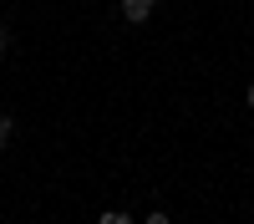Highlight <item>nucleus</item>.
<instances>
[{
    "mask_svg": "<svg viewBox=\"0 0 254 224\" xmlns=\"http://www.w3.org/2000/svg\"><path fill=\"white\" fill-rule=\"evenodd\" d=\"M5 56H10V31L0 26V61H5Z\"/></svg>",
    "mask_w": 254,
    "mask_h": 224,
    "instance_id": "5",
    "label": "nucleus"
},
{
    "mask_svg": "<svg viewBox=\"0 0 254 224\" xmlns=\"http://www.w3.org/2000/svg\"><path fill=\"white\" fill-rule=\"evenodd\" d=\"M142 224H173V214H163V209H153V214H147Z\"/></svg>",
    "mask_w": 254,
    "mask_h": 224,
    "instance_id": "4",
    "label": "nucleus"
},
{
    "mask_svg": "<svg viewBox=\"0 0 254 224\" xmlns=\"http://www.w3.org/2000/svg\"><path fill=\"white\" fill-rule=\"evenodd\" d=\"M153 5H163V0H153Z\"/></svg>",
    "mask_w": 254,
    "mask_h": 224,
    "instance_id": "7",
    "label": "nucleus"
},
{
    "mask_svg": "<svg viewBox=\"0 0 254 224\" xmlns=\"http://www.w3.org/2000/svg\"><path fill=\"white\" fill-rule=\"evenodd\" d=\"M122 15L132 20V26H142V20L153 15V0H122Z\"/></svg>",
    "mask_w": 254,
    "mask_h": 224,
    "instance_id": "1",
    "label": "nucleus"
},
{
    "mask_svg": "<svg viewBox=\"0 0 254 224\" xmlns=\"http://www.w3.org/2000/svg\"><path fill=\"white\" fill-rule=\"evenodd\" d=\"M10 138H15V122L0 112V148H10Z\"/></svg>",
    "mask_w": 254,
    "mask_h": 224,
    "instance_id": "3",
    "label": "nucleus"
},
{
    "mask_svg": "<svg viewBox=\"0 0 254 224\" xmlns=\"http://www.w3.org/2000/svg\"><path fill=\"white\" fill-rule=\"evenodd\" d=\"M244 102H249V107H254V81H249V87H244Z\"/></svg>",
    "mask_w": 254,
    "mask_h": 224,
    "instance_id": "6",
    "label": "nucleus"
},
{
    "mask_svg": "<svg viewBox=\"0 0 254 224\" xmlns=\"http://www.w3.org/2000/svg\"><path fill=\"white\" fill-rule=\"evenodd\" d=\"M97 224H132V214H122V209H102Z\"/></svg>",
    "mask_w": 254,
    "mask_h": 224,
    "instance_id": "2",
    "label": "nucleus"
}]
</instances>
